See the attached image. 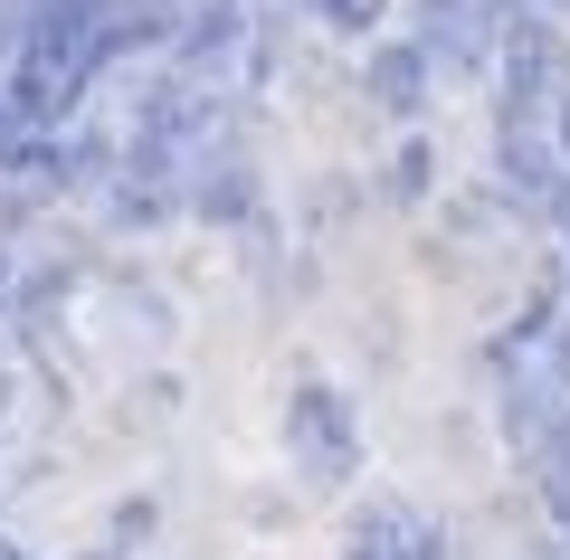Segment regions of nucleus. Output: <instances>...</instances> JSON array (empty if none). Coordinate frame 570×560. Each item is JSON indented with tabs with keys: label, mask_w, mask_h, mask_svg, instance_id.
<instances>
[{
	"label": "nucleus",
	"mask_w": 570,
	"mask_h": 560,
	"mask_svg": "<svg viewBox=\"0 0 570 560\" xmlns=\"http://www.w3.org/2000/svg\"><path fill=\"white\" fill-rule=\"evenodd\" d=\"M0 560H20V541H0Z\"/></svg>",
	"instance_id": "obj_6"
},
{
	"label": "nucleus",
	"mask_w": 570,
	"mask_h": 560,
	"mask_svg": "<svg viewBox=\"0 0 570 560\" xmlns=\"http://www.w3.org/2000/svg\"><path fill=\"white\" fill-rule=\"evenodd\" d=\"M285 456H295V475L314 494H343L362 475V419H352V400L333 381H295V400H285Z\"/></svg>",
	"instance_id": "obj_1"
},
{
	"label": "nucleus",
	"mask_w": 570,
	"mask_h": 560,
	"mask_svg": "<svg viewBox=\"0 0 570 560\" xmlns=\"http://www.w3.org/2000/svg\"><path fill=\"white\" fill-rule=\"evenodd\" d=\"M96 560H115V551H96Z\"/></svg>",
	"instance_id": "obj_7"
},
{
	"label": "nucleus",
	"mask_w": 570,
	"mask_h": 560,
	"mask_svg": "<svg viewBox=\"0 0 570 560\" xmlns=\"http://www.w3.org/2000/svg\"><path fill=\"white\" fill-rule=\"evenodd\" d=\"M428 58H438L428 39H400V48H381V58H371V96H381L390 115H419V105H428Z\"/></svg>",
	"instance_id": "obj_4"
},
{
	"label": "nucleus",
	"mask_w": 570,
	"mask_h": 560,
	"mask_svg": "<svg viewBox=\"0 0 570 560\" xmlns=\"http://www.w3.org/2000/svg\"><path fill=\"white\" fill-rule=\"evenodd\" d=\"M200 10H247V0H200Z\"/></svg>",
	"instance_id": "obj_5"
},
{
	"label": "nucleus",
	"mask_w": 570,
	"mask_h": 560,
	"mask_svg": "<svg viewBox=\"0 0 570 560\" xmlns=\"http://www.w3.org/2000/svg\"><path fill=\"white\" fill-rule=\"evenodd\" d=\"M190 20H200V0H105V58L153 48V39H181Z\"/></svg>",
	"instance_id": "obj_3"
},
{
	"label": "nucleus",
	"mask_w": 570,
	"mask_h": 560,
	"mask_svg": "<svg viewBox=\"0 0 570 560\" xmlns=\"http://www.w3.org/2000/svg\"><path fill=\"white\" fill-rule=\"evenodd\" d=\"M343 560H448V532L419 513V503H362V522H352Z\"/></svg>",
	"instance_id": "obj_2"
}]
</instances>
